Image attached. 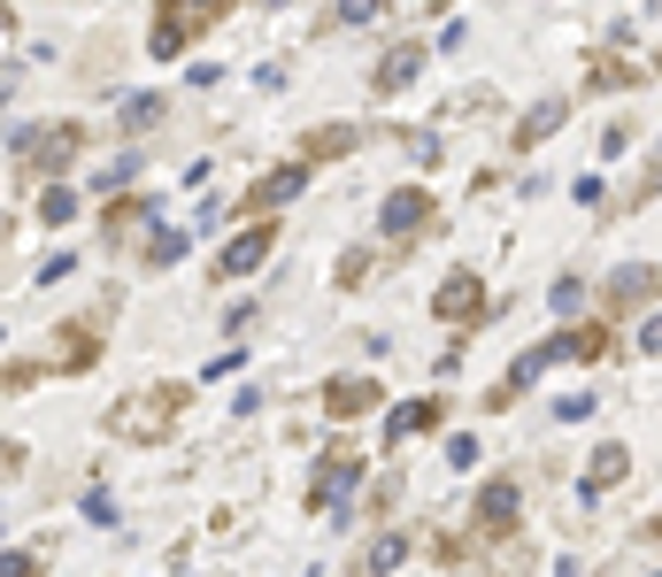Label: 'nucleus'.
Masks as SVG:
<instances>
[{
  "mask_svg": "<svg viewBox=\"0 0 662 577\" xmlns=\"http://www.w3.org/2000/svg\"><path fill=\"white\" fill-rule=\"evenodd\" d=\"M224 8H231V0H163V8H155V31H147V54L177 62L193 39H208V23H224Z\"/></svg>",
  "mask_w": 662,
  "mask_h": 577,
  "instance_id": "nucleus-1",
  "label": "nucleus"
},
{
  "mask_svg": "<svg viewBox=\"0 0 662 577\" xmlns=\"http://www.w3.org/2000/svg\"><path fill=\"white\" fill-rule=\"evenodd\" d=\"M177 409H185V385H155V393H132V401H116V409H108V432H116V439H169Z\"/></svg>",
  "mask_w": 662,
  "mask_h": 577,
  "instance_id": "nucleus-2",
  "label": "nucleus"
},
{
  "mask_svg": "<svg viewBox=\"0 0 662 577\" xmlns=\"http://www.w3.org/2000/svg\"><path fill=\"white\" fill-rule=\"evenodd\" d=\"M77 154H85V132H77V124H23V132H15V162H23L31 177H62Z\"/></svg>",
  "mask_w": 662,
  "mask_h": 577,
  "instance_id": "nucleus-3",
  "label": "nucleus"
},
{
  "mask_svg": "<svg viewBox=\"0 0 662 577\" xmlns=\"http://www.w3.org/2000/svg\"><path fill=\"white\" fill-rule=\"evenodd\" d=\"M301 193H309V162H278V169H262V177L247 185L239 208H247V216H278V208L301 200Z\"/></svg>",
  "mask_w": 662,
  "mask_h": 577,
  "instance_id": "nucleus-4",
  "label": "nucleus"
},
{
  "mask_svg": "<svg viewBox=\"0 0 662 577\" xmlns=\"http://www.w3.org/2000/svg\"><path fill=\"white\" fill-rule=\"evenodd\" d=\"M432 316H439V323H478V316H486V278H478V270H455L447 286L432 292Z\"/></svg>",
  "mask_w": 662,
  "mask_h": 577,
  "instance_id": "nucleus-5",
  "label": "nucleus"
},
{
  "mask_svg": "<svg viewBox=\"0 0 662 577\" xmlns=\"http://www.w3.org/2000/svg\"><path fill=\"white\" fill-rule=\"evenodd\" d=\"M270 247H278V224H247V231L216 255V278H255V270L270 262Z\"/></svg>",
  "mask_w": 662,
  "mask_h": 577,
  "instance_id": "nucleus-6",
  "label": "nucleus"
},
{
  "mask_svg": "<svg viewBox=\"0 0 662 577\" xmlns=\"http://www.w3.org/2000/svg\"><path fill=\"white\" fill-rule=\"evenodd\" d=\"M539 354L547 362H601V354H617V339H609V323H562Z\"/></svg>",
  "mask_w": 662,
  "mask_h": 577,
  "instance_id": "nucleus-7",
  "label": "nucleus"
},
{
  "mask_svg": "<svg viewBox=\"0 0 662 577\" xmlns=\"http://www.w3.org/2000/svg\"><path fill=\"white\" fill-rule=\"evenodd\" d=\"M354 485H362V462H354V454H324L317 477H309V508H317V516H324V508H346Z\"/></svg>",
  "mask_w": 662,
  "mask_h": 577,
  "instance_id": "nucleus-8",
  "label": "nucleus"
},
{
  "mask_svg": "<svg viewBox=\"0 0 662 577\" xmlns=\"http://www.w3.org/2000/svg\"><path fill=\"white\" fill-rule=\"evenodd\" d=\"M432 216H439V200H432L424 185H401V193H385V208H377V224H385V239H393V231L408 239V231H424Z\"/></svg>",
  "mask_w": 662,
  "mask_h": 577,
  "instance_id": "nucleus-9",
  "label": "nucleus"
},
{
  "mask_svg": "<svg viewBox=\"0 0 662 577\" xmlns=\"http://www.w3.org/2000/svg\"><path fill=\"white\" fill-rule=\"evenodd\" d=\"M516 516H524L516 477H494V485L478 493V539H508V532H516Z\"/></svg>",
  "mask_w": 662,
  "mask_h": 577,
  "instance_id": "nucleus-10",
  "label": "nucleus"
},
{
  "mask_svg": "<svg viewBox=\"0 0 662 577\" xmlns=\"http://www.w3.org/2000/svg\"><path fill=\"white\" fill-rule=\"evenodd\" d=\"M655 292H662L655 262H617V270H609V286H601V300H609V308H648Z\"/></svg>",
  "mask_w": 662,
  "mask_h": 577,
  "instance_id": "nucleus-11",
  "label": "nucleus"
},
{
  "mask_svg": "<svg viewBox=\"0 0 662 577\" xmlns=\"http://www.w3.org/2000/svg\"><path fill=\"white\" fill-rule=\"evenodd\" d=\"M385 393H377V378H331L324 385V416L331 424H354V416H370Z\"/></svg>",
  "mask_w": 662,
  "mask_h": 577,
  "instance_id": "nucleus-12",
  "label": "nucleus"
},
{
  "mask_svg": "<svg viewBox=\"0 0 662 577\" xmlns=\"http://www.w3.org/2000/svg\"><path fill=\"white\" fill-rule=\"evenodd\" d=\"M439 416H447V401H401L393 416H385V446H401V439H424V432H439Z\"/></svg>",
  "mask_w": 662,
  "mask_h": 577,
  "instance_id": "nucleus-13",
  "label": "nucleus"
},
{
  "mask_svg": "<svg viewBox=\"0 0 662 577\" xmlns=\"http://www.w3.org/2000/svg\"><path fill=\"white\" fill-rule=\"evenodd\" d=\"M416 70H424V47H416V39H401V47H385V54H377L370 85H377V93H401V85H416Z\"/></svg>",
  "mask_w": 662,
  "mask_h": 577,
  "instance_id": "nucleus-14",
  "label": "nucleus"
},
{
  "mask_svg": "<svg viewBox=\"0 0 662 577\" xmlns=\"http://www.w3.org/2000/svg\"><path fill=\"white\" fill-rule=\"evenodd\" d=\"M624 477H632V446H617V439H609V446H593V462H586L578 493L593 501V493H609V485H624Z\"/></svg>",
  "mask_w": 662,
  "mask_h": 577,
  "instance_id": "nucleus-15",
  "label": "nucleus"
},
{
  "mask_svg": "<svg viewBox=\"0 0 662 577\" xmlns=\"http://www.w3.org/2000/svg\"><path fill=\"white\" fill-rule=\"evenodd\" d=\"M562 124H570V101H539V109H531V116L516 124V154H531L539 140H555Z\"/></svg>",
  "mask_w": 662,
  "mask_h": 577,
  "instance_id": "nucleus-16",
  "label": "nucleus"
},
{
  "mask_svg": "<svg viewBox=\"0 0 662 577\" xmlns=\"http://www.w3.org/2000/svg\"><path fill=\"white\" fill-rule=\"evenodd\" d=\"M354 146H362L354 124H324V132H309V140H301V154H309V162H331V154H354Z\"/></svg>",
  "mask_w": 662,
  "mask_h": 577,
  "instance_id": "nucleus-17",
  "label": "nucleus"
},
{
  "mask_svg": "<svg viewBox=\"0 0 662 577\" xmlns=\"http://www.w3.org/2000/svg\"><path fill=\"white\" fill-rule=\"evenodd\" d=\"M39 224H46V231H62V224H77V185H62V177H54V185L39 193Z\"/></svg>",
  "mask_w": 662,
  "mask_h": 577,
  "instance_id": "nucleus-18",
  "label": "nucleus"
},
{
  "mask_svg": "<svg viewBox=\"0 0 662 577\" xmlns=\"http://www.w3.org/2000/svg\"><path fill=\"white\" fill-rule=\"evenodd\" d=\"M163 208H155V193L147 200H108V239H124V231H139V224H155Z\"/></svg>",
  "mask_w": 662,
  "mask_h": 577,
  "instance_id": "nucleus-19",
  "label": "nucleus"
},
{
  "mask_svg": "<svg viewBox=\"0 0 662 577\" xmlns=\"http://www.w3.org/2000/svg\"><path fill=\"white\" fill-rule=\"evenodd\" d=\"M385 8H393V0H339L331 23H324V39H331V31H362V23H377Z\"/></svg>",
  "mask_w": 662,
  "mask_h": 577,
  "instance_id": "nucleus-20",
  "label": "nucleus"
},
{
  "mask_svg": "<svg viewBox=\"0 0 662 577\" xmlns=\"http://www.w3.org/2000/svg\"><path fill=\"white\" fill-rule=\"evenodd\" d=\"M93 362H101V331H77L70 323L62 331V370H93Z\"/></svg>",
  "mask_w": 662,
  "mask_h": 577,
  "instance_id": "nucleus-21",
  "label": "nucleus"
},
{
  "mask_svg": "<svg viewBox=\"0 0 662 577\" xmlns=\"http://www.w3.org/2000/svg\"><path fill=\"white\" fill-rule=\"evenodd\" d=\"M370 262H377L370 247H346V255H339V270H331V286H339V292H354L362 278H370Z\"/></svg>",
  "mask_w": 662,
  "mask_h": 577,
  "instance_id": "nucleus-22",
  "label": "nucleus"
},
{
  "mask_svg": "<svg viewBox=\"0 0 662 577\" xmlns=\"http://www.w3.org/2000/svg\"><path fill=\"white\" fill-rule=\"evenodd\" d=\"M401 563H408V539H401V532H385V539H370V577L401 570Z\"/></svg>",
  "mask_w": 662,
  "mask_h": 577,
  "instance_id": "nucleus-23",
  "label": "nucleus"
},
{
  "mask_svg": "<svg viewBox=\"0 0 662 577\" xmlns=\"http://www.w3.org/2000/svg\"><path fill=\"white\" fill-rule=\"evenodd\" d=\"M177 255H185V231H177V224H163V231L147 239V262H155V270H169Z\"/></svg>",
  "mask_w": 662,
  "mask_h": 577,
  "instance_id": "nucleus-24",
  "label": "nucleus"
},
{
  "mask_svg": "<svg viewBox=\"0 0 662 577\" xmlns=\"http://www.w3.org/2000/svg\"><path fill=\"white\" fill-rule=\"evenodd\" d=\"M155 124H163V101H155V93L124 101V132H155Z\"/></svg>",
  "mask_w": 662,
  "mask_h": 577,
  "instance_id": "nucleus-25",
  "label": "nucleus"
},
{
  "mask_svg": "<svg viewBox=\"0 0 662 577\" xmlns=\"http://www.w3.org/2000/svg\"><path fill=\"white\" fill-rule=\"evenodd\" d=\"M132 177H139V154H116V162H108V169L93 177V193H124Z\"/></svg>",
  "mask_w": 662,
  "mask_h": 577,
  "instance_id": "nucleus-26",
  "label": "nucleus"
},
{
  "mask_svg": "<svg viewBox=\"0 0 662 577\" xmlns=\"http://www.w3.org/2000/svg\"><path fill=\"white\" fill-rule=\"evenodd\" d=\"M547 308H555V316H578V308H586V286H578V278H555V286H547Z\"/></svg>",
  "mask_w": 662,
  "mask_h": 577,
  "instance_id": "nucleus-27",
  "label": "nucleus"
},
{
  "mask_svg": "<svg viewBox=\"0 0 662 577\" xmlns=\"http://www.w3.org/2000/svg\"><path fill=\"white\" fill-rule=\"evenodd\" d=\"M593 409H601V401H593V393H562V401H555V424H586V416H593Z\"/></svg>",
  "mask_w": 662,
  "mask_h": 577,
  "instance_id": "nucleus-28",
  "label": "nucleus"
},
{
  "mask_svg": "<svg viewBox=\"0 0 662 577\" xmlns=\"http://www.w3.org/2000/svg\"><path fill=\"white\" fill-rule=\"evenodd\" d=\"M23 385H39V362H8L0 370V393H23Z\"/></svg>",
  "mask_w": 662,
  "mask_h": 577,
  "instance_id": "nucleus-29",
  "label": "nucleus"
},
{
  "mask_svg": "<svg viewBox=\"0 0 662 577\" xmlns=\"http://www.w3.org/2000/svg\"><path fill=\"white\" fill-rule=\"evenodd\" d=\"M46 570V563H39V555H15V547H8V555H0V577H39Z\"/></svg>",
  "mask_w": 662,
  "mask_h": 577,
  "instance_id": "nucleus-30",
  "label": "nucleus"
},
{
  "mask_svg": "<svg viewBox=\"0 0 662 577\" xmlns=\"http://www.w3.org/2000/svg\"><path fill=\"white\" fill-rule=\"evenodd\" d=\"M447 462H455V470H470V462H478V439L455 432V439H447Z\"/></svg>",
  "mask_w": 662,
  "mask_h": 577,
  "instance_id": "nucleus-31",
  "label": "nucleus"
},
{
  "mask_svg": "<svg viewBox=\"0 0 662 577\" xmlns=\"http://www.w3.org/2000/svg\"><path fill=\"white\" fill-rule=\"evenodd\" d=\"M70 270H77V262H70V255H46V262H39V286H62V278H70Z\"/></svg>",
  "mask_w": 662,
  "mask_h": 577,
  "instance_id": "nucleus-32",
  "label": "nucleus"
},
{
  "mask_svg": "<svg viewBox=\"0 0 662 577\" xmlns=\"http://www.w3.org/2000/svg\"><path fill=\"white\" fill-rule=\"evenodd\" d=\"M640 354H662V316H648V323H640Z\"/></svg>",
  "mask_w": 662,
  "mask_h": 577,
  "instance_id": "nucleus-33",
  "label": "nucleus"
},
{
  "mask_svg": "<svg viewBox=\"0 0 662 577\" xmlns=\"http://www.w3.org/2000/svg\"><path fill=\"white\" fill-rule=\"evenodd\" d=\"M8 23H15V16H8V8H0V39H8Z\"/></svg>",
  "mask_w": 662,
  "mask_h": 577,
  "instance_id": "nucleus-34",
  "label": "nucleus"
},
{
  "mask_svg": "<svg viewBox=\"0 0 662 577\" xmlns=\"http://www.w3.org/2000/svg\"><path fill=\"white\" fill-rule=\"evenodd\" d=\"M262 8H293V0H262Z\"/></svg>",
  "mask_w": 662,
  "mask_h": 577,
  "instance_id": "nucleus-35",
  "label": "nucleus"
},
{
  "mask_svg": "<svg viewBox=\"0 0 662 577\" xmlns=\"http://www.w3.org/2000/svg\"><path fill=\"white\" fill-rule=\"evenodd\" d=\"M309 577H331V570H309Z\"/></svg>",
  "mask_w": 662,
  "mask_h": 577,
  "instance_id": "nucleus-36",
  "label": "nucleus"
},
{
  "mask_svg": "<svg viewBox=\"0 0 662 577\" xmlns=\"http://www.w3.org/2000/svg\"><path fill=\"white\" fill-rule=\"evenodd\" d=\"M0 101H8V93H0Z\"/></svg>",
  "mask_w": 662,
  "mask_h": 577,
  "instance_id": "nucleus-37",
  "label": "nucleus"
}]
</instances>
